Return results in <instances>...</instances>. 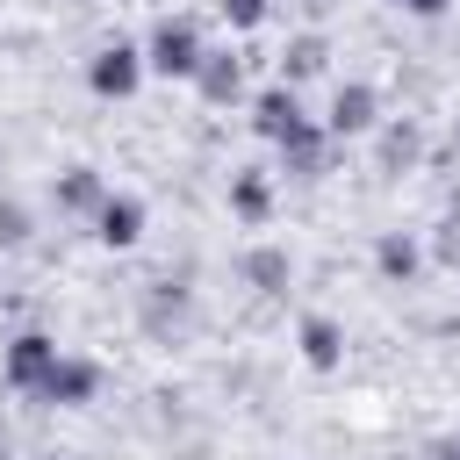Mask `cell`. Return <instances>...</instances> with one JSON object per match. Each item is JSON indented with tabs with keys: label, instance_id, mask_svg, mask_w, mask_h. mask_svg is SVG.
<instances>
[{
	"label": "cell",
	"instance_id": "1",
	"mask_svg": "<svg viewBox=\"0 0 460 460\" xmlns=\"http://www.w3.org/2000/svg\"><path fill=\"white\" fill-rule=\"evenodd\" d=\"M137 323H144L151 345H180L187 323H194V288H187L180 273H158V280L137 295Z\"/></svg>",
	"mask_w": 460,
	"mask_h": 460
},
{
	"label": "cell",
	"instance_id": "2",
	"mask_svg": "<svg viewBox=\"0 0 460 460\" xmlns=\"http://www.w3.org/2000/svg\"><path fill=\"white\" fill-rule=\"evenodd\" d=\"M58 359H65V345H58L50 331H14V338H7V352H0V381H7L14 395H29V402H36Z\"/></svg>",
	"mask_w": 460,
	"mask_h": 460
},
{
	"label": "cell",
	"instance_id": "3",
	"mask_svg": "<svg viewBox=\"0 0 460 460\" xmlns=\"http://www.w3.org/2000/svg\"><path fill=\"white\" fill-rule=\"evenodd\" d=\"M201 29L187 22V14H158L151 22V43H144V65L151 72H165V79H194V65H201Z\"/></svg>",
	"mask_w": 460,
	"mask_h": 460
},
{
	"label": "cell",
	"instance_id": "4",
	"mask_svg": "<svg viewBox=\"0 0 460 460\" xmlns=\"http://www.w3.org/2000/svg\"><path fill=\"white\" fill-rule=\"evenodd\" d=\"M137 79H144V50H137V43H122V36H115V43H101V50L86 58V86H93L101 101H129V93H137Z\"/></svg>",
	"mask_w": 460,
	"mask_h": 460
},
{
	"label": "cell",
	"instance_id": "5",
	"mask_svg": "<svg viewBox=\"0 0 460 460\" xmlns=\"http://www.w3.org/2000/svg\"><path fill=\"white\" fill-rule=\"evenodd\" d=\"M101 359H86V352H65L58 367H50V381H43V395L36 402H50V410H86L93 395H101Z\"/></svg>",
	"mask_w": 460,
	"mask_h": 460
},
{
	"label": "cell",
	"instance_id": "6",
	"mask_svg": "<svg viewBox=\"0 0 460 460\" xmlns=\"http://www.w3.org/2000/svg\"><path fill=\"white\" fill-rule=\"evenodd\" d=\"M252 129L266 137V144H288L295 129H309V108H302V86H288V79H273L259 101H252Z\"/></svg>",
	"mask_w": 460,
	"mask_h": 460
},
{
	"label": "cell",
	"instance_id": "7",
	"mask_svg": "<svg viewBox=\"0 0 460 460\" xmlns=\"http://www.w3.org/2000/svg\"><path fill=\"white\" fill-rule=\"evenodd\" d=\"M381 122V93L367 86V79H345L338 93H331V108H323V129L331 137H367Z\"/></svg>",
	"mask_w": 460,
	"mask_h": 460
},
{
	"label": "cell",
	"instance_id": "8",
	"mask_svg": "<svg viewBox=\"0 0 460 460\" xmlns=\"http://www.w3.org/2000/svg\"><path fill=\"white\" fill-rule=\"evenodd\" d=\"M237 273H244V288H252V295L280 302V295L295 288V252H288V244H252V252L237 259Z\"/></svg>",
	"mask_w": 460,
	"mask_h": 460
},
{
	"label": "cell",
	"instance_id": "9",
	"mask_svg": "<svg viewBox=\"0 0 460 460\" xmlns=\"http://www.w3.org/2000/svg\"><path fill=\"white\" fill-rule=\"evenodd\" d=\"M295 345H302V359H309L316 374H338V367H345V323L323 316V309H309V316L295 323Z\"/></svg>",
	"mask_w": 460,
	"mask_h": 460
},
{
	"label": "cell",
	"instance_id": "10",
	"mask_svg": "<svg viewBox=\"0 0 460 460\" xmlns=\"http://www.w3.org/2000/svg\"><path fill=\"white\" fill-rule=\"evenodd\" d=\"M194 86H201V101H208V108H230V101L244 93V58H237V50H201Z\"/></svg>",
	"mask_w": 460,
	"mask_h": 460
},
{
	"label": "cell",
	"instance_id": "11",
	"mask_svg": "<svg viewBox=\"0 0 460 460\" xmlns=\"http://www.w3.org/2000/svg\"><path fill=\"white\" fill-rule=\"evenodd\" d=\"M50 201H58V216H93L108 201V180L93 165H65V172H50Z\"/></svg>",
	"mask_w": 460,
	"mask_h": 460
},
{
	"label": "cell",
	"instance_id": "12",
	"mask_svg": "<svg viewBox=\"0 0 460 460\" xmlns=\"http://www.w3.org/2000/svg\"><path fill=\"white\" fill-rule=\"evenodd\" d=\"M93 237H101L108 252L137 244V237H144V201H137V194H115V187H108V201L93 208Z\"/></svg>",
	"mask_w": 460,
	"mask_h": 460
},
{
	"label": "cell",
	"instance_id": "13",
	"mask_svg": "<svg viewBox=\"0 0 460 460\" xmlns=\"http://www.w3.org/2000/svg\"><path fill=\"white\" fill-rule=\"evenodd\" d=\"M331 144H338V137H331L323 122H309V129H295V137L280 144V172H295V180H316V172L331 165Z\"/></svg>",
	"mask_w": 460,
	"mask_h": 460
},
{
	"label": "cell",
	"instance_id": "14",
	"mask_svg": "<svg viewBox=\"0 0 460 460\" xmlns=\"http://www.w3.org/2000/svg\"><path fill=\"white\" fill-rule=\"evenodd\" d=\"M374 266H381L388 288H410L417 266H424V244H417L410 230H381V237H374Z\"/></svg>",
	"mask_w": 460,
	"mask_h": 460
},
{
	"label": "cell",
	"instance_id": "15",
	"mask_svg": "<svg viewBox=\"0 0 460 460\" xmlns=\"http://www.w3.org/2000/svg\"><path fill=\"white\" fill-rule=\"evenodd\" d=\"M374 158H381V172H410V165L424 158V129H417V115H395V122H381V144H374Z\"/></svg>",
	"mask_w": 460,
	"mask_h": 460
},
{
	"label": "cell",
	"instance_id": "16",
	"mask_svg": "<svg viewBox=\"0 0 460 460\" xmlns=\"http://www.w3.org/2000/svg\"><path fill=\"white\" fill-rule=\"evenodd\" d=\"M230 216H244V223H266V216H273V180H266V165H237V172H230Z\"/></svg>",
	"mask_w": 460,
	"mask_h": 460
},
{
	"label": "cell",
	"instance_id": "17",
	"mask_svg": "<svg viewBox=\"0 0 460 460\" xmlns=\"http://www.w3.org/2000/svg\"><path fill=\"white\" fill-rule=\"evenodd\" d=\"M316 72H331V43H323L316 29L288 36V50H280V79H288V86H302V79H316Z\"/></svg>",
	"mask_w": 460,
	"mask_h": 460
},
{
	"label": "cell",
	"instance_id": "18",
	"mask_svg": "<svg viewBox=\"0 0 460 460\" xmlns=\"http://www.w3.org/2000/svg\"><path fill=\"white\" fill-rule=\"evenodd\" d=\"M431 252H438L446 266H460V187H453V201H446V216H438V230H431Z\"/></svg>",
	"mask_w": 460,
	"mask_h": 460
},
{
	"label": "cell",
	"instance_id": "19",
	"mask_svg": "<svg viewBox=\"0 0 460 460\" xmlns=\"http://www.w3.org/2000/svg\"><path fill=\"white\" fill-rule=\"evenodd\" d=\"M29 230H36V223H29V208H22V201H0V252H22V244H29Z\"/></svg>",
	"mask_w": 460,
	"mask_h": 460
},
{
	"label": "cell",
	"instance_id": "20",
	"mask_svg": "<svg viewBox=\"0 0 460 460\" xmlns=\"http://www.w3.org/2000/svg\"><path fill=\"white\" fill-rule=\"evenodd\" d=\"M216 14H223L230 29H259V22L273 14V0H216Z\"/></svg>",
	"mask_w": 460,
	"mask_h": 460
},
{
	"label": "cell",
	"instance_id": "21",
	"mask_svg": "<svg viewBox=\"0 0 460 460\" xmlns=\"http://www.w3.org/2000/svg\"><path fill=\"white\" fill-rule=\"evenodd\" d=\"M388 7H402V14H424V22H431V14H446L453 0H388Z\"/></svg>",
	"mask_w": 460,
	"mask_h": 460
},
{
	"label": "cell",
	"instance_id": "22",
	"mask_svg": "<svg viewBox=\"0 0 460 460\" xmlns=\"http://www.w3.org/2000/svg\"><path fill=\"white\" fill-rule=\"evenodd\" d=\"M331 7H338V0H302V14H331Z\"/></svg>",
	"mask_w": 460,
	"mask_h": 460
},
{
	"label": "cell",
	"instance_id": "23",
	"mask_svg": "<svg viewBox=\"0 0 460 460\" xmlns=\"http://www.w3.org/2000/svg\"><path fill=\"white\" fill-rule=\"evenodd\" d=\"M36 460H72V453H36Z\"/></svg>",
	"mask_w": 460,
	"mask_h": 460
},
{
	"label": "cell",
	"instance_id": "24",
	"mask_svg": "<svg viewBox=\"0 0 460 460\" xmlns=\"http://www.w3.org/2000/svg\"><path fill=\"white\" fill-rule=\"evenodd\" d=\"M453 151H460V115H453Z\"/></svg>",
	"mask_w": 460,
	"mask_h": 460
}]
</instances>
